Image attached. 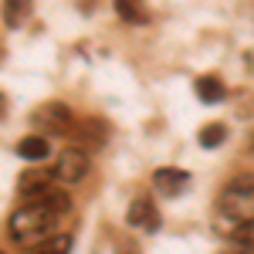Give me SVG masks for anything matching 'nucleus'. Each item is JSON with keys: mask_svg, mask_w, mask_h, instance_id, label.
<instances>
[{"mask_svg": "<svg viewBox=\"0 0 254 254\" xmlns=\"http://www.w3.org/2000/svg\"><path fill=\"white\" fill-rule=\"evenodd\" d=\"M58 224V214L38 200V203H27V207H20L17 214H10L7 220V237L20 244V248H38L44 244L48 237H51V227Z\"/></svg>", "mask_w": 254, "mask_h": 254, "instance_id": "f257e3e1", "label": "nucleus"}, {"mask_svg": "<svg viewBox=\"0 0 254 254\" xmlns=\"http://www.w3.org/2000/svg\"><path fill=\"white\" fill-rule=\"evenodd\" d=\"M217 210L231 220H254V173H241L234 176L220 196H217Z\"/></svg>", "mask_w": 254, "mask_h": 254, "instance_id": "f03ea898", "label": "nucleus"}, {"mask_svg": "<svg viewBox=\"0 0 254 254\" xmlns=\"http://www.w3.org/2000/svg\"><path fill=\"white\" fill-rule=\"evenodd\" d=\"M31 122H34V129L41 136H68L71 126H75V116L64 102H44L41 109H34Z\"/></svg>", "mask_w": 254, "mask_h": 254, "instance_id": "7ed1b4c3", "label": "nucleus"}, {"mask_svg": "<svg viewBox=\"0 0 254 254\" xmlns=\"http://www.w3.org/2000/svg\"><path fill=\"white\" fill-rule=\"evenodd\" d=\"M51 180H58L55 176V170H24L17 180V193L24 196V200H44V196L51 193Z\"/></svg>", "mask_w": 254, "mask_h": 254, "instance_id": "20e7f679", "label": "nucleus"}, {"mask_svg": "<svg viewBox=\"0 0 254 254\" xmlns=\"http://www.w3.org/2000/svg\"><path fill=\"white\" fill-rule=\"evenodd\" d=\"M88 173V156L81 149H64L58 159H55V176L61 183H78Z\"/></svg>", "mask_w": 254, "mask_h": 254, "instance_id": "39448f33", "label": "nucleus"}, {"mask_svg": "<svg viewBox=\"0 0 254 254\" xmlns=\"http://www.w3.org/2000/svg\"><path fill=\"white\" fill-rule=\"evenodd\" d=\"M126 220H129V227L149 231V234H153V231H159V210L153 207V200H146V196L132 200V207H129Z\"/></svg>", "mask_w": 254, "mask_h": 254, "instance_id": "423d86ee", "label": "nucleus"}, {"mask_svg": "<svg viewBox=\"0 0 254 254\" xmlns=\"http://www.w3.org/2000/svg\"><path fill=\"white\" fill-rule=\"evenodd\" d=\"M153 183H156L159 193L166 196H176L180 190H187V183H190V173H183V170H173V166H163L153 173Z\"/></svg>", "mask_w": 254, "mask_h": 254, "instance_id": "0eeeda50", "label": "nucleus"}, {"mask_svg": "<svg viewBox=\"0 0 254 254\" xmlns=\"http://www.w3.org/2000/svg\"><path fill=\"white\" fill-rule=\"evenodd\" d=\"M14 153H17L20 159H31V163H41V159L51 153V146H48V136H41V132H34V136H24L14 146Z\"/></svg>", "mask_w": 254, "mask_h": 254, "instance_id": "6e6552de", "label": "nucleus"}, {"mask_svg": "<svg viewBox=\"0 0 254 254\" xmlns=\"http://www.w3.org/2000/svg\"><path fill=\"white\" fill-rule=\"evenodd\" d=\"M116 3V14L126 24H146L149 20V7H146V0H112Z\"/></svg>", "mask_w": 254, "mask_h": 254, "instance_id": "1a4fd4ad", "label": "nucleus"}, {"mask_svg": "<svg viewBox=\"0 0 254 254\" xmlns=\"http://www.w3.org/2000/svg\"><path fill=\"white\" fill-rule=\"evenodd\" d=\"M31 17V0H3V20L7 27H20Z\"/></svg>", "mask_w": 254, "mask_h": 254, "instance_id": "9d476101", "label": "nucleus"}, {"mask_svg": "<svg viewBox=\"0 0 254 254\" xmlns=\"http://www.w3.org/2000/svg\"><path fill=\"white\" fill-rule=\"evenodd\" d=\"M196 95H200V102L214 105V102H220V98H224V81L214 78V75L200 78V81H196Z\"/></svg>", "mask_w": 254, "mask_h": 254, "instance_id": "9b49d317", "label": "nucleus"}, {"mask_svg": "<svg viewBox=\"0 0 254 254\" xmlns=\"http://www.w3.org/2000/svg\"><path fill=\"white\" fill-rule=\"evenodd\" d=\"M231 241L244 251H254V220H241L234 231H231Z\"/></svg>", "mask_w": 254, "mask_h": 254, "instance_id": "f8f14e48", "label": "nucleus"}, {"mask_svg": "<svg viewBox=\"0 0 254 254\" xmlns=\"http://www.w3.org/2000/svg\"><path fill=\"white\" fill-rule=\"evenodd\" d=\"M68 251H71V237L55 234V237H48L44 244H38L31 254H68Z\"/></svg>", "mask_w": 254, "mask_h": 254, "instance_id": "ddd939ff", "label": "nucleus"}, {"mask_svg": "<svg viewBox=\"0 0 254 254\" xmlns=\"http://www.w3.org/2000/svg\"><path fill=\"white\" fill-rule=\"evenodd\" d=\"M224 139H227V129H224V126H203V129H200V146H207V149L220 146Z\"/></svg>", "mask_w": 254, "mask_h": 254, "instance_id": "4468645a", "label": "nucleus"}, {"mask_svg": "<svg viewBox=\"0 0 254 254\" xmlns=\"http://www.w3.org/2000/svg\"><path fill=\"white\" fill-rule=\"evenodd\" d=\"M44 203H48V207H51V210H55L58 217L71 210V196H68V193H55V190H51V193L44 196Z\"/></svg>", "mask_w": 254, "mask_h": 254, "instance_id": "2eb2a0df", "label": "nucleus"}, {"mask_svg": "<svg viewBox=\"0 0 254 254\" xmlns=\"http://www.w3.org/2000/svg\"><path fill=\"white\" fill-rule=\"evenodd\" d=\"M116 254H142V251L132 237H122V241H116Z\"/></svg>", "mask_w": 254, "mask_h": 254, "instance_id": "dca6fc26", "label": "nucleus"}, {"mask_svg": "<svg viewBox=\"0 0 254 254\" xmlns=\"http://www.w3.org/2000/svg\"><path fill=\"white\" fill-rule=\"evenodd\" d=\"M251 153H254V132H251Z\"/></svg>", "mask_w": 254, "mask_h": 254, "instance_id": "f3484780", "label": "nucleus"}]
</instances>
